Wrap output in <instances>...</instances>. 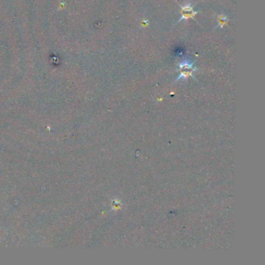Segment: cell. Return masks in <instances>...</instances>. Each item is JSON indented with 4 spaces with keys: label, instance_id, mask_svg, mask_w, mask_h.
<instances>
[{
    "label": "cell",
    "instance_id": "1",
    "mask_svg": "<svg viewBox=\"0 0 265 265\" xmlns=\"http://www.w3.org/2000/svg\"><path fill=\"white\" fill-rule=\"evenodd\" d=\"M179 68H184V69L187 68V69H194V70H195V68H194V63L191 62L188 60L184 61V62H183L181 63H180Z\"/></svg>",
    "mask_w": 265,
    "mask_h": 265
},
{
    "label": "cell",
    "instance_id": "2",
    "mask_svg": "<svg viewBox=\"0 0 265 265\" xmlns=\"http://www.w3.org/2000/svg\"><path fill=\"white\" fill-rule=\"evenodd\" d=\"M189 75H191V72H182L181 75H180L178 77V78H177V81L179 80V79H182V78H183V79H187Z\"/></svg>",
    "mask_w": 265,
    "mask_h": 265
},
{
    "label": "cell",
    "instance_id": "3",
    "mask_svg": "<svg viewBox=\"0 0 265 265\" xmlns=\"http://www.w3.org/2000/svg\"><path fill=\"white\" fill-rule=\"evenodd\" d=\"M182 9H183L184 11H186V12H190V11H191V9H192V5H191V4L186 5L185 6L182 7Z\"/></svg>",
    "mask_w": 265,
    "mask_h": 265
}]
</instances>
